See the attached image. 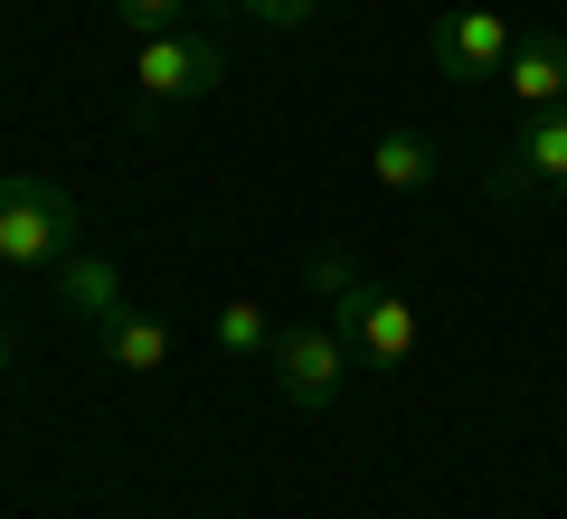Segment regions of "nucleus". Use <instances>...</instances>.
I'll list each match as a JSON object with an SVG mask.
<instances>
[{"mask_svg": "<svg viewBox=\"0 0 567 519\" xmlns=\"http://www.w3.org/2000/svg\"><path fill=\"white\" fill-rule=\"evenodd\" d=\"M85 246V208L48 170H0V274H58Z\"/></svg>", "mask_w": 567, "mask_h": 519, "instance_id": "f257e3e1", "label": "nucleus"}, {"mask_svg": "<svg viewBox=\"0 0 567 519\" xmlns=\"http://www.w3.org/2000/svg\"><path fill=\"white\" fill-rule=\"evenodd\" d=\"M303 283H312V293H322V302H341L350 283H360V264H350L341 246H312V256H303Z\"/></svg>", "mask_w": 567, "mask_h": 519, "instance_id": "ddd939ff", "label": "nucleus"}, {"mask_svg": "<svg viewBox=\"0 0 567 519\" xmlns=\"http://www.w3.org/2000/svg\"><path fill=\"white\" fill-rule=\"evenodd\" d=\"M208 10H237V0H208Z\"/></svg>", "mask_w": 567, "mask_h": 519, "instance_id": "dca6fc26", "label": "nucleus"}, {"mask_svg": "<svg viewBox=\"0 0 567 519\" xmlns=\"http://www.w3.org/2000/svg\"><path fill=\"white\" fill-rule=\"evenodd\" d=\"M350 350L341 340V321H293V331L275 340V387H284V406H303V416H322V406H341V387H350Z\"/></svg>", "mask_w": 567, "mask_h": 519, "instance_id": "7ed1b4c3", "label": "nucleus"}, {"mask_svg": "<svg viewBox=\"0 0 567 519\" xmlns=\"http://www.w3.org/2000/svg\"><path fill=\"white\" fill-rule=\"evenodd\" d=\"M511 20L492 10V0H454L445 20L425 29V58H435V76H454V85H483V76H502L511 66Z\"/></svg>", "mask_w": 567, "mask_h": 519, "instance_id": "423d86ee", "label": "nucleus"}, {"mask_svg": "<svg viewBox=\"0 0 567 519\" xmlns=\"http://www.w3.org/2000/svg\"><path fill=\"white\" fill-rule=\"evenodd\" d=\"M502 85H511L520 114H558V104H567V39H558V29H548V39H520L511 66H502Z\"/></svg>", "mask_w": 567, "mask_h": 519, "instance_id": "6e6552de", "label": "nucleus"}, {"mask_svg": "<svg viewBox=\"0 0 567 519\" xmlns=\"http://www.w3.org/2000/svg\"><path fill=\"white\" fill-rule=\"evenodd\" d=\"M0 369H10V321H0Z\"/></svg>", "mask_w": 567, "mask_h": 519, "instance_id": "2eb2a0df", "label": "nucleus"}, {"mask_svg": "<svg viewBox=\"0 0 567 519\" xmlns=\"http://www.w3.org/2000/svg\"><path fill=\"white\" fill-rule=\"evenodd\" d=\"M58 302H66V321H76V331H114L123 321V264L104 256V246H76V256L58 264Z\"/></svg>", "mask_w": 567, "mask_h": 519, "instance_id": "0eeeda50", "label": "nucleus"}, {"mask_svg": "<svg viewBox=\"0 0 567 519\" xmlns=\"http://www.w3.org/2000/svg\"><path fill=\"white\" fill-rule=\"evenodd\" d=\"M331 321H341V340L360 350L369 369H406V360L425 350V321H416V302H406L398 283H369V274L350 283L341 302H331Z\"/></svg>", "mask_w": 567, "mask_h": 519, "instance_id": "20e7f679", "label": "nucleus"}, {"mask_svg": "<svg viewBox=\"0 0 567 519\" xmlns=\"http://www.w3.org/2000/svg\"><path fill=\"white\" fill-rule=\"evenodd\" d=\"M492 189L511 208H529V199L567 208V104L558 114H520V133L492 152Z\"/></svg>", "mask_w": 567, "mask_h": 519, "instance_id": "39448f33", "label": "nucleus"}, {"mask_svg": "<svg viewBox=\"0 0 567 519\" xmlns=\"http://www.w3.org/2000/svg\"><path fill=\"white\" fill-rule=\"evenodd\" d=\"M435 170H445V152L425 133H379V152H369V180L398 189V199H416V189H435Z\"/></svg>", "mask_w": 567, "mask_h": 519, "instance_id": "1a4fd4ad", "label": "nucleus"}, {"mask_svg": "<svg viewBox=\"0 0 567 519\" xmlns=\"http://www.w3.org/2000/svg\"><path fill=\"white\" fill-rule=\"evenodd\" d=\"M275 312H265V302H218V350L227 360H275Z\"/></svg>", "mask_w": 567, "mask_h": 519, "instance_id": "9b49d317", "label": "nucleus"}, {"mask_svg": "<svg viewBox=\"0 0 567 519\" xmlns=\"http://www.w3.org/2000/svg\"><path fill=\"white\" fill-rule=\"evenodd\" d=\"M104 360H114L123 378H152V369H171V321H152V312H123L114 331H104Z\"/></svg>", "mask_w": 567, "mask_h": 519, "instance_id": "9d476101", "label": "nucleus"}, {"mask_svg": "<svg viewBox=\"0 0 567 519\" xmlns=\"http://www.w3.org/2000/svg\"><path fill=\"white\" fill-rule=\"evenodd\" d=\"M322 0H237V20H256V29H303Z\"/></svg>", "mask_w": 567, "mask_h": 519, "instance_id": "4468645a", "label": "nucleus"}, {"mask_svg": "<svg viewBox=\"0 0 567 519\" xmlns=\"http://www.w3.org/2000/svg\"><path fill=\"white\" fill-rule=\"evenodd\" d=\"M218 76H227V48L208 39V29H171V39H142L133 48V104H142V123H162V114H181V104L218 95Z\"/></svg>", "mask_w": 567, "mask_h": 519, "instance_id": "f03ea898", "label": "nucleus"}, {"mask_svg": "<svg viewBox=\"0 0 567 519\" xmlns=\"http://www.w3.org/2000/svg\"><path fill=\"white\" fill-rule=\"evenodd\" d=\"M189 10H199V0H114V20L133 29V39H171V29H189Z\"/></svg>", "mask_w": 567, "mask_h": 519, "instance_id": "f8f14e48", "label": "nucleus"}]
</instances>
